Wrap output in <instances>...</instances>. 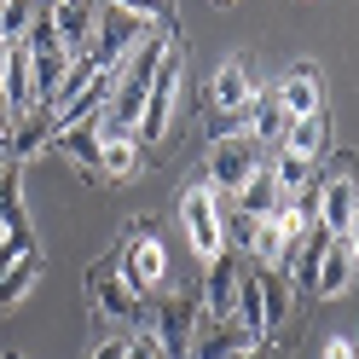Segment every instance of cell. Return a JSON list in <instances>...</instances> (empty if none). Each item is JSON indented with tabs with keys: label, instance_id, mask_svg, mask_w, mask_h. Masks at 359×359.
I'll use <instances>...</instances> for the list:
<instances>
[{
	"label": "cell",
	"instance_id": "cell-36",
	"mask_svg": "<svg viewBox=\"0 0 359 359\" xmlns=\"http://www.w3.org/2000/svg\"><path fill=\"white\" fill-rule=\"evenodd\" d=\"M163 359H168V353H163Z\"/></svg>",
	"mask_w": 359,
	"mask_h": 359
},
{
	"label": "cell",
	"instance_id": "cell-14",
	"mask_svg": "<svg viewBox=\"0 0 359 359\" xmlns=\"http://www.w3.org/2000/svg\"><path fill=\"white\" fill-rule=\"evenodd\" d=\"M273 99L284 104V116H290V122H302V116H319V110H325L319 70H313V64H296V70H290V76L273 87Z\"/></svg>",
	"mask_w": 359,
	"mask_h": 359
},
{
	"label": "cell",
	"instance_id": "cell-18",
	"mask_svg": "<svg viewBox=\"0 0 359 359\" xmlns=\"http://www.w3.org/2000/svg\"><path fill=\"white\" fill-rule=\"evenodd\" d=\"M232 203H238L243 215H255V220H261V215H273V209L284 203V191H278V174H273V163H261L250 180H243V191L232 197Z\"/></svg>",
	"mask_w": 359,
	"mask_h": 359
},
{
	"label": "cell",
	"instance_id": "cell-8",
	"mask_svg": "<svg viewBox=\"0 0 359 359\" xmlns=\"http://www.w3.org/2000/svg\"><path fill=\"white\" fill-rule=\"evenodd\" d=\"M174 104H180V53H168V64L156 70L151 93H145V110H140V145H163L168 128H174Z\"/></svg>",
	"mask_w": 359,
	"mask_h": 359
},
{
	"label": "cell",
	"instance_id": "cell-11",
	"mask_svg": "<svg viewBox=\"0 0 359 359\" xmlns=\"http://www.w3.org/2000/svg\"><path fill=\"white\" fill-rule=\"evenodd\" d=\"M353 209H359V180L348 174V156H336V174L319 186V226L330 238H342L348 220H353Z\"/></svg>",
	"mask_w": 359,
	"mask_h": 359
},
{
	"label": "cell",
	"instance_id": "cell-27",
	"mask_svg": "<svg viewBox=\"0 0 359 359\" xmlns=\"http://www.w3.org/2000/svg\"><path fill=\"white\" fill-rule=\"evenodd\" d=\"M87 359H128V336H104V342L87 353Z\"/></svg>",
	"mask_w": 359,
	"mask_h": 359
},
{
	"label": "cell",
	"instance_id": "cell-4",
	"mask_svg": "<svg viewBox=\"0 0 359 359\" xmlns=\"http://www.w3.org/2000/svg\"><path fill=\"white\" fill-rule=\"evenodd\" d=\"M261 163H266L261 145H255L243 128H232V133H215V140H209V156H203V168H209V174H203V180H209L220 197H238V191H243V180H250Z\"/></svg>",
	"mask_w": 359,
	"mask_h": 359
},
{
	"label": "cell",
	"instance_id": "cell-20",
	"mask_svg": "<svg viewBox=\"0 0 359 359\" xmlns=\"http://www.w3.org/2000/svg\"><path fill=\"white\" fill-rule=\"evenodd\" d=\"M35 284H41V250H35V255H24V261H12L6 273H0V313L24 307Z\"/></svg>",
	"mask_w": 359,
	"mask_h": 359
},
{
	"label": "cell",
	"instance_id": "cell-29",
	"mask_svg": "<svg viewBox=\"0 0 359 359\" xmlns=\"http://www.w3.org/2000/svg\"><path fill=\"white\" fill-rule=\"evenodd\" d=\"M325 359H359V353H353V342H348V336H330V348H325Z\"/></svg>",
	"mask_w": 359,
	"mask_h": 359
},
{
	"label": "cell",
	"instance_id": "cell-7",
	"mask_svg": "<svg viewBox=\"0 0 359 359\" xmlns=\"http://www.w3.org/2000/svg\"><path fill=\"white\" fill-rule=\"evenodd\" d=\"M197 319H203V302H197V290H168V296L151 307V330H156V342H163L168 359H191Z\"/></svg>",
	"mask_w": 359,
	"mask_h": 359
},
{
	"label": "cell",
	"instance_id": "cell-21",
	"mask_svg": "<svg viewBox=\"0 0 359 359\" xmlns=\"http://www.w3.org/2000/svg\"><path fill=\"white\" fill-rule=\"evenodd\" d=\"M353 284V255L342 250V238H336L330 243V250H325V261H319V278H313V296H342V290Z\"/></svg>",
	"mask_w": 359,
	"mask_h": 359
},
{
	"label": "cell",
	"instance_id": "cell-3",
	"mask_svg": "<svg viewBox=\"0 0 359 359\" xmlns=\"http://www.w3.org/2000/svg\"><path fill=\"white\" fill-rule=\"evenodd\" d=\"M180 226H186V243L197 261H215L226 250V220H220V191L209 180H197V186L180 191Z\"/></svg>",
	"mask_w": 359,
	"mask_h": 359
},
{
	"label": "cell",
	"instance_id": "cell-2",
	"mask_svg": "<svg viewBox=\"0 0 359 359\" xmlns=\"http://www.w3.org/2000/svg\"><path fill=\"white\" fill-rule=\"evenodd\" d=\"M116 273L128 278V290L133 296H156V290L168 284V250H163V232L151 226H133L128 238H122V250H116Z\"/></svg>",
	"mask_w": 359,
	"mask_h": 359
},
{
	"label": "cell",
	"instance_id": "cell-9",
	"mask_svg": "<svg viewBox=\"0 0 359 359\" xmlns=\"http://www.w3.org/2000/svg\"><path fill=\"white\" fill-rule=\"evenodd\" d=\"M243 250H220L215 261H203V290H197V302H203L209 319H232V302H238V278H243Z\"/></svg>",
	"mask_w": 359,
	"mask_h": 359
},
{
	"label": "cell",
	"instance_id": "cell-10",
	"mask_svg": "<svg viewBox=\"0 0 359 359\" xmlns=\"http://www.w3.org/2000/svg\"><path fill=\"white\" fill-rule=\"evenodd\" d=\"M209 99H215V110H220V122H243V116H250V104L261 99L250 64H243V58H226V64L215 70V81H209Z\"/></svg>",
	"mask_w": 359,
	"mask_h": 359
},
{
	"label": "cell",
	"instance_id": "cell-31",
	"mask_svg": "<svg viewBox=\"0 0 359 359\" xmlns=\"http://www.w3.org/2000/svg\"><path fill=\"white\" fill-rule=\"evenodd\" d=\"M6 53H12V41H0V81H6Z\"/></svg>",
	"mask_w": 359,
	"mask_h": 359
},
{
	"label": "cell",
	"instance_id": "cell-17",
	"mask_svg": "<svg viewBox=\"0 0 359 359\" xmlns=\"http://www.w3.org/2000/svg\"><path fill=\"white\" fill-rule=\"evenodd\" d=\"M93 0H76V6H58L53 12V24L64 35V47H70V58H87V47H93Z\"/></svg>",
	"mask_w": 359,
	"mask_h": 359
},
{
	"label": "cell",
	"instance_id": "cell-1",
	"mask_svg": "<svg viewBox=\"0 0 359 359\" xmlns=\"http://www.w3.org/2000/svg\"><path fill=\"white\" fill-rule=\"evenodd\" d=\"M290 278L273 273V266H243V278H238V302H232V319L250 330V342L266 348V336H273L284 325V307H290Z\"/></svg>",
	"mask_w": 359,
	"mask_h": 359
},
{
	"label": "cell",
	"instance_id": "cell-6",
	"mask_svg": "<svg viewBox=\"0 0 359 359\" xmlns=\"http://www.w3.org/2000/svg\"><path fill=\"white\" fill-rule=\"evenodd\" d=\"M87 296H93V307L104 313V319H116V325H151V307H145V296H133L128 290V278L116 273V255H104L99 266H87Z\"/></svg>",
	"mask_w": 359,
	"mask_h": 359
},
{
	"label": "cell",
	"instance_id": "cell-34",
	"mask_svg": "<svg viewBox=\"0 0 359 359\" xmlns=\"http://www.w3.org/2000/svg\"><path fill=\"white\" fill-rule=\"evenodd\" d=\"M353 353H359V342H353Z\"/></svg>",
	"mask_w": 359,
	"mask_h": 359
},
{
	"label": "cell",
	"instance_id": "cell-13",
	"mask_svg": "<svg viewBox=\"0 0 359 359\" xmlns=\"http://www.w3.org/2000/svg\"><path fill=\"white\" fill-rule=\"evenodd\" d=\"M261 342H250V330H243L238 319H197V336H191V359H238V353H250Z\"/></svg>",
	"mask_w": 359,
	"mask_h": 359
},
{
	"label": "cell",
	"instance_id": "cell-19",
	"mask_svg": "<svg viewBox=\"0 0 359 359\" xmlns=\"http://www.w3.org/2000/svg\"><path fill=\"white\" fill-rule=\"evenodd\" d=\"M53 151L70 156L87 180H99V133H93V122H87V128H58L53 133Z\"/></svg>",
	"mask_w": 359,
	"mask_h": 359
},
{
	"label": "cell",
	"instance_id": "cell-26",
	"mask_svg": "<svg viewBox=\"0 0 359 359\" xmlns=\"http://www.w3.org/2000/svg\"><path fill=\"white\" fill-rule=\"evenodd\" d=\"M104 6H122L133 18H145L156 29H174V0H104Z\"/></svg>",
	"mask_w": 359,
	"mask_h": 359
},
{
	"label": "cell",
	"instance_id": "cell-5",
	"mask_svg": "<svg viewBox=\"0 0 359 359\" xmlns=\"http://www.w3.org/2000/svg\"><path fill=\"white\" fill-rule=\"evenodd\" d=\"M93 47H87V58L99 64V70H116V64L145 41V29H156V24H145V18H133V12H122V6H104V0H93Z\"/></svg>",
	"mask_w": 359,
	"mask_h": 359
},
{
	"label": "cell",
	"instance_id": "cell-25",
	"mask_svg": "<svg viewBox=\"0 0 359 359\" xmlns=\"http://www.w3.org/2000/svg\"><path fill=\"white\" fill-rule=\"evenodd\" d=\"M273 174H278V191H284V197H296V191L307 186V180H313V163H307V156H290V151H278V156H273Z\"/></svg>",
	"mask_w": 359,
	"mask_h": 359
},
{
	"label": "cell",
	"instance_id": "cell-23",
	"mask_svg": "<svg viewBox=\"0 0 359 359\" xmlns=\"http://www.w3.org/2000/svg\"><path fill=\"white\" fill-rule=\"evenodd\" d=\"M93 81H99V64H93V58H76V64H70V76L58 81V93L47 99V104H53V116H64V110H70V104L87 93V87H93Z\"/></svg>",
	"mask_w": 359,
	"mask_h": 359
},
{
	"label": "cell",
	"instance_id": "cell-30",
	"mask_svg": "<svg viewBox=\"0 0 359 359\" xmlns=\"http://www.w3.org/2000/svg\"><path fill=\"white\" fill-rule=\"evenodd\" d=\"M12 122H18V110L6 104V93H0V145H6V140H12Z\"/></svg>",
	"mask_w": 359,
	"mask_h": 359
},
{
	"label": "cell",
	"instance_id": "cell-28",
	"mask_svg": "<svg viewBox=\"0 0 359 359\" xmlns=\"http://www.w3.org/2000/svg\"><path fill=\"white\" fill-rule=\"evenodd\" d=\"M342 250L353 255V266H359V209H353V220H348V232H342Z\"/></svg>",
	"mask_w": 359,
	"mask_h": 359
},
{
	"label": "cell",
	"instance_id": "cell-22",
	"mask_svg": "<svg viewBox=\"0 0 359 359\" xmlns=\"http://www.w3.org/2000/svg\"><path fill=\"white\" fill-rule=\"evenodd\" d=\"M325 140H330V128H325V110H319V116H302V122H290L278 151H290V156H307V163H313V156L325 151Z\"/></svg>",
	"mask_w": 359,
	"mask_h": 359
},
{
	"label": "cell",
	"instance_id": "cell-12",
	"mask_svg": "<svg viewBox=\"0 0 359 359\" xmlns=\"http://www.w3.org/2000/svg\"><path fill=\"white\" fill-rule=\"evenodd\" d=\"M53 133H58L53 104H29V110H18L12 140H6V156H12V163H35L41 151H53Z\"/></svg>",
	"mask_w": 359,
	"mask_h": 359
},
{
	"label": "cell",
	"instance_id": "cell-35",
	"mask_svg": "<svg viewBox=\"0 0 359 359\" xmlns=\"http://www.w3.org/2000/svg\"><path fill=\"white\" fill-rule=\"evenodd\" d=\"M0 6H6V0H0Z\"/></svg>",
	"mask_w": 359,
	"mask_h": 359
},
{
	"label": "cell",
	"instance_id": "cell-15",
	"mask_svg": "<svg viewBox=\"0 0 359 359\" xmlns=\"http://www.w3.org/2000/svg\"><path fill=\"white\" fill-rule=\"evenodd\" d=\"M284 128H290V116H284V104L273 99V93H261L255 104H250V116H243V133H250V140L266 151V145H284Z\"/></svg>",
	"mask_w": 359,
	"mask_h": 359
},
{
	"label": "cell",
	"instance_id": "cell-32",
	"mask_svg": "<svg viewBox=\"0 0 359 359\" xmlns=\"http://www.w3.org/2000/svg\"><path fill=\"white\" fill-rule=\"evenodd\" d=\"M238 359H273V353H266V348H250V353H238Z\"/></svg>",
	"mask_w": 359,
	"mask_h": 359
},
{
	"label": "cell",
	"instance_id": "cell-16",
	"mask_svg": "<svg viewBox=\"0 0 359 359\" xmlns=\"http://www.w3.org/2000/svg\"><path fill=\"white\" fill-rule=\"evenodd\" d=\"M145 163V145L140 140H99V180H110V186H122V180H133Z\"/></svg>",
	"mask_w": 359,
	"mask_h": 359
},
{
	"label": "cell",
	"instance_id": "cell-24",
	"mask_svg": "<svg viewBox=\"0 0 359 359\" xmlns=\"http://www.w3.org/2000/svg\"><path fill=\"white\" fill-rule=\"evenodd\" d=\"M35 12H41V0H6V6H0V41H24Z\"/></svg>",
	"mask_w": 359,
	"mask_h": 359
},
{
	"label": "cell",
	"instance_id": "cell-33",
	"mask_svg": "<svg viewBox=\"0 0 359 359\" xmlns=\"http://www.w3.org/2000/svg\"><path fill=\"white\" fill-rule=\"evenodd\" d=\"M6 359H24V353H6Z\"/></svg>",
	"mask_w": 359,
	"mask_h": 359
}]
</instances>
